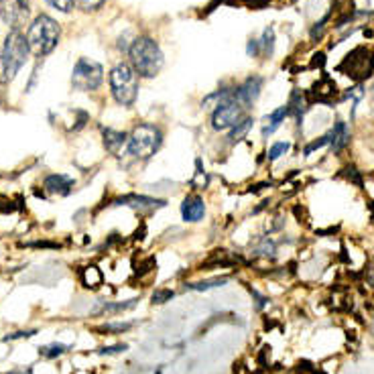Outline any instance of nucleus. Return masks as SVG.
<instances>
[{"label":"nucleus","instance_id":"473e14b6","mask_svg":"<svg viewBox=\"0 0 374 374\" xmlns=\"http://www.w3.org/2000/svg\"><path fill=\"white\" fill-rule=\"evenodd\" d=\"M37 331L35 329H29V331H17V334H10V336H4L2 340L4 342H13V340H21V338H31V336H35Z\"/></svg>","mask_w":374,"mask_h":374},{"label":"nucleus","instance_id":"bb28decb","mask_svg":"<svg viewBox=\"0 0 374 374\" xmlns=\"http://www.w3.org/2000/svg\"><path fill=\"white\" fill-rule=\"evenodd\" d=\"M73 4L82 13H96V10H100L106 4V0H73Z\"/></svg>","mask_w":374,"mask_h":374},{"label":"nucleus","instance_id":"9d476101","mask_svg":"<svg viewBox=\"0 0 374 374\" xmlns=\"http://www.w3.org/2000/svg\"><path fill=\"white\" fill-rule=\"evenodd\" d=\"M262 84H264V80L260 75H248L244 82L236 84L234 100L238 104H242L246 110H253V106L257 104V100L260 98V92H262Z\"/></svg>","mask_w":374,"mask_h":374},{"label":"nucleus","instance_id":"cd10ccee","mask_svg":"<svg viewBox=\"0 0 374 374\" xmlns=\"http://www.w3.org/2000/svg\"><path fill=\"white\" fill-rule=\"evenodd\" d=\"M173 297H175V291H171V289H155L153 295H151V304L163 305L167 301H171Z\"/></svg>","mask_w":374,"mask_h":374},{"label":"nucleus","instance_id":"6ab92c4d","mask_svg":"<svg viewBox=\"0 0 374 374\" xmlns=\"http://www.w3.org/2000/svg\"><path fill=\"white\" fill-rule=\"evenodd\" d=\"M336 84L329 80V77H322L315 86H313V90H311V98L313 100H317V102H329L334 96H336Z\"/></svg>","mask_w":374,"mask_h":374},{"label":"nucleus","instance_id":"9b49d317","mask_svg":"<svg viewBox=\"0 0 374 374\" xmlns=\"http://www.w3.org/2000/svg\"><path fill=\"white\" fill-rule=\"evenodd\" d=\"M179 211H181V220L186 224H200L206 218L208 206H206V200L200 193H189L184 197Z\"/></svg>","mask_w":374,"mask_h":374},{"label":"nucleus","instance_id":"1a4fd4ad","mask_svg":"<svg viewBox=\"0 0 374 374\" xmlns=\"http://www.w3.org/2000/svg\"><path fill=\"white\" fill-rule=\"evenodd\" d=\"M31 15V0H2L0 2V19L13 31H21Z\"/></svg>","mask_w":374,"mask_h":374},{"label":"nucleus","instance_id":"20e7f679","mask_svg":"<svg viewBox=\"0 0 374 374\" xmlns=\"http://www.w3.org/2000/svg\"><path fill=\"white\" fill-rule=\"evenodd\" d=\"M61 37V27L55 19H51L49 15H39L35 17V21L29 24L27 31V43L31 53H35L37 57H45L49 55Z\"/></svg>","mask_w":374,"mask_h":374},{"label":"nucleus","instance_id":"6e6552de","mask_svg":"<svg viewBox=\"0 0 374 374\" xmlns=\"http://www.w3.org/2000/svg\"><path fill=\"white\" fill-rule=\"evenodd\" d=\"M250 114V110H246L242 104H238L236 100L222 102L220 106H216L210 114V126L214 133H228L232 126H236L242 118Z\"/></svg>","mask_w":374,"mask_h":374},{"label":"nucleus","instance_id":"f257e3e1","mask_svg":"<svg viewBox=\"0 0 374 374\" xmlns=\"http://www.w3.org/2000/svg\"><path fill=\"white\" fill-rule=\"evenodd\" d=\"M128 63L133 66V70L137 71L139 77L153 80L163 70L165 55L153 37L140 35V37H135V41L128 47Z\"/></svg>","mask_w":374,"mask_h":374},{"label":"nucleus","instance_id":"f3484780","mask_svg":"<svg viewBox=\"0 0 374 374\" xmlns=\"http://www.w3.org/2000/svg\"><path fill=\"white\" fill-rule=\"evenodd\" d=\"M139 299H126V301H98V307L92 311L94 317H110V315H118L124 311H130L133 307H137Z\"/></svg>","mask_w":374,"mask_h":374},{"label":"nucleus","instance_id":"4468645a","mask_svg":"<svg viewBox=\"0 0 374 374\" xmlns=\"http://www.w3.org/2000/svg\"><path fill=\"white\" fill-rule=\"evenodd\" d=\"M75 186V179L63 173H51L43 179V189L49 195H68Z\"/></svg>","mask_w":374,"mask_h":374},{"label":"nucleus","instance_id":"72a5a7b5","mask_svg":"<svg viewBox=\"0 0 374 374\" xmlns=\"http://www.w3.org/2000/svg\"><path fill=\"white\" fill-rule=\"evenodd\" d=\"M4 88H6V82L0 77V106H2V104H4V100H6V90H4Z\"/></svg>","mask_w":374,"mask_h":374},{"label":"nucleus","instance_id":"c85d7f7f","mask_svg":"<svg viewBox=\"0 0 374 374\" xmlns=\"http://www.w3.org/2000/svg\"><path fill=\"white\" fill-rule=\"evenodd\" d=\"M329 144V133L324 135V137H320V139L311 140V142H307L304 147V155L305 157H309V155H313V151H320V149H324Z\"/></svg>","mask_w":374,"mask_h":374},{"label":"nucleus","instance_id":"f03ea898","mask_svg":"<svg viewBox=\"0 0 374 374\" xmlns=\"http://www.w3.org/2000/svg\"><path fill=\"white\" fill-rule=\"evenodd\" d=\"M163 140V128L159 124H155V122H139L128 133L124 153H126V157H130L135 161H149L161 151Z\"/></svg>","mask_w":374,"mask_h":374},{"label":"nucleus","instance_id":"412c9836","mask_svg":"<svg viewBox=\"0 0 374 374\" xmlns=\"http://www.w3.org/2000/svg\"><path fill=\"white\" fill-rule=\"evenodd\" d=\"M135 327V322H106L102 326L96 327V331L100 336H118V334H126Z\"/></svg>","mask_w":374,"mask_h":374},{"label":"nucleus","instance_id":"423d86ee","mask_svg":"<svg viewBox=\"0 0 374 374\" xmlns=\"http://www.w3.org/2000/svg\"><path fill=\"white\" fill-rule=\"evenodd\" d=\"M104 82V68L90 57H80L71 71V88L77 92H96Z\"/></svg>","mask_w":374,"mask_h":374},{"label":"nucleus","instance_id":"0eeeda50","mask_svg":"<svg viewBox=\"0 0 374 374\" xmlns=\"http://www.w3.org/2000/svg\"><path fill=\"white\" fill-rule=\"evenodd\" d=\"M340 70L346 71V75H350L356 82H364L366 77L373 75L374 53L368 47H356L340 63Z\"/></svg>","mask_w":374,"mask_h":374},{"label":"nucleus","instance_id":"a878e982","mask_svg":"<svg viewBox=\"0 0 374 374\" xmlns=\"http://www.w3.org/2000/svg\"><path fill=\"white\" fill-rule=\"evenodd\" d=\"M70 348H71V346L59 344V342H53V344L41 346V348H39V354H41L43 358H49V360H53V358H59V356H63V354L70 350Z\"/></svg>","mask_w":374,"mask_h":374},{"label":"nucleus","instance_id":"aec40b11","mask_svg":"<svg viewBox=\"0 0 374 374\" xmlns=\"http://www.w3.org/2000/svg\"><path fill=\"white\" fill-rule=\"evenodd\" d=\"M253 253L257 257H264V258H275L277 257V242L269 236H260L255 246H253Z\"/></svg>","mask_w":374,"mask_h":374},{"label":"nucleus","instance_id":"7c9ffc66","mask_svg":"<svg viewBox=\"0 0 374 374\" xmlns=\"http://www.w3.org/2000/svg\"><path fill=\"white\" fill-rule=\"evenodd\" d=\"M126 350H128V344H114V346H104V348H100L98 354H102V356H117V354H124Z\"/></svg>","mask_w":374,"mask_h":374},{"label":"nucleus","instance_id":"393cba45","mask_svg":"<svg viewBox=\"0 0 374 374\" xmlns=\"http://www.w3.org/2000/svg\"><path fill=\"white\" fill-rule=\"evenodd\" d=\"M82 283H84V287H88V289H98L100 285H102V273H100V269L98 267H86L84 269V273H82Z\"/></svg>","mask_w":374,"mask_h":374},{"label":"nucleus","instance_id":"f704fd0d","mask_svg":"<svg viewBox=\"0 0 374 374\" xmlns=\"http://www.w3.org/2000/svg\"><path fill=\"white\" fill-rule=\"evenodd\" d=\"M0 2H2V0H0Z\"/></svg>","mask_w":374,"mask_h":374},{"label":"nucleus","instance_id":"4be33fe9","mask_svg":"<svg viewBox=\"0 0 374 374\" xmlns=\"http://www.w3.org/2000/svg\"><path fill=\"white\" fill-rule=\"evenodd\" d=\"M260 43V57H271L275 53V29L273 27H267L258 39Z\"/></svg>","mask_w":374,"mask_h":374},{"label":"nucleus","instance_id":"a211bd4d","mask_svg":"<svg viewBox=\"0 0 374 374\" xmlns=\"http://www.w3.org/2000/svg\"><path fill=\"white\" fill-rule=\"evenodd\" d=\"M253 126H255V117H253V114H246V117L242 118L236 126H232V128L226 133V142H228V147H236V144L244 142V140L248 139Z\"/></svg>","mask_w":374,"mask_h":374},{"label":"nucleus","instance_id":"dca6fc26","mask_svg":"<svg viewBox=\"0 0 374 374\" xmlns=\"http://www.w3.org/2000/svg\"><path fill=\"white\" fill-rule=\"evenodd\" d=\"M287 118H289V106H287V104H283L279 108H275L271 114H267L264 120H262V126H260V135H262V139L273 137L280 126H283V122H285Z\"/></svg>","mask_w":374,"mask_h":374},{"label":"nucleus","instance_id":"f8f14e48","mask_svg":"<svg viewBox=\"0 0 374 374\" xmlns=\"http://www.w3.org/2000/svg\"><path fill=\"white\" fill-rule=\"evenodd\" d=\"M112 206H124V208H133L137 211L144 210H159L165 208V200H157V197H149V195H139V193H130V195H122L117 197Z\"/></svg>","mask_w":374,"mask_h":374},{"label":"nucleus","instance_id":"b1692460","mask_svg":"<svg viewBox=\"0 0 374 374\" xmlns=\"http://www.w3.org/2000/svg\"><path fill=\"white\" fill-rule=\"evenodd\" d=\"M228 283L226 277H216V279H206L197 280V283H186L187 291H210V289H218V287H224Z\"/></svg>","mask_w":374,"mask_h":374},{"label":"nucleus","instance_id":"ddd939ff","mask_svg":"<svg viewBox=\"0 0 374 374\" xmlns=\"http://www.w3.org/2000/svg\"><path fill=\"white\" fill-rule=\"evenodd\" d=\"M126 140H128V133L126 130H117L112 126H102V142H104V149L108 155H114L126 147Z\"/></svg>","mask_w":374,"mask_h":374},{"label":"nucleus","instance_id":"7ed1b4c3","mask_svg":"<svg viewBox=\"0 0 374 374\" xmlns=\"http://www.w3.org/2000/svg\"><path fill=\"white\" fill-rule=\"evenodd\" d=\"M139 75L133 70V66L128 61H120L117 63L110 75H108V84H110V94L114 98L118 106L122 108H133L137 98H139Z\"/></svg>","mask_w":374,"mask_h":374},{"label":"nucleus","instance_id":"c756f323","mask_svg":"<svg viewBox=\"0 0 374 374\" xmlns=\"http://www.w3.org/2000/svg\"><path fill=\"white\" fill-rule=\"evenodd\" d=\"M45 2L49 6H53L55 10H59V13H71L75 8L73 0H45Z\"/></svg>","mask_w":374,"mask_h":374},{"label":"nucleus","instance_id":"39448f33","mask_svg":"<svg viewBox=\"0 0 374 374\" xmlns=\"http://www.w3.org/2000/svg\"><path fill=\"white\" fill-rule=\"evenodd\" d=\"M29 43H27V35L21 31H10L6 35V41L0 51V70H2V80L4 82H13L17 77V73L21 71L27 59H29Z\"/></svg>","mask_w":374,"mask_h":374},{"label":"nucleus","instance_id":"2f4dec72","mask_svg":"<svg viewBox=\"0 0 374 374\" xmlns=\"http://www.w3.org/2000/svg\"><path fill=\"white\" fill-rule=\"evenodd\" d=\"M246 55L248 57H260V43H258V39H248V45H246Z\"/></svg>","mask_w":374,"mask_h":374},{"label":"nucleus","instance_id":"2eb2a0df","mask_svg":"<svg viewBox=\"0 0 374 374\" xmlns=\"http://www.w3.org/2000/svg\"><path fill=\"white\" fill-rule=\"evenodd\" d=\"M350 144V128L344 120H336L329 130V149L334 155L342 153Z\"/></svg>","mask_w":374,"mask_h":374},{"label":"nucleus","instance_id":"5701e85b","mask_svg":"<svg viewBox=\"0 0 374 374\" xmlns=\"http://www.w3.org/2000/svg\"><path fill=\"white\" fill-rule=\"evenodd\" d=\"M289 151H291V142H289V140H277V142H273V144L269 147V151H267V161H269V163H275V161H279L280 157H285Z\"/></svg>","mask_w":374,"mask_h":374}]
</instances>
